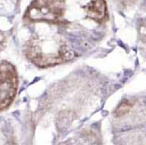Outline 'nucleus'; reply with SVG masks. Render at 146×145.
<instances>
[{
    "mask_svg": "<svg viewBox=\"0 0 146 145\" xmlns=\"http://www.w3.org/2000/svg\"><path fill=\"white\" fill-rule=\"evenodd\" d=\"M4 42H5V37L2 32H0V50L4 46Z\"/></svg>",
    "mask_w": 146,
    "mask_h": 145,
    "instance_id": "6",
    "label": "nucleus"
},
{
    "mask_svg": "<svg viewBox=\"0 0 146 145\" xmlns=\"http://www.w3.org/2000/svg\"><path fill=\"white\" fill-rule=\"evenodd\" d=\"M134 105L133 100H129V99H124L121 103L117 106V108L114 111V116L116 117H121L124 116L125 114H127L130 111V109L132 108V106Z\"/></svg>",
    "mask_w": 146,
    "mask_h": 145,
    "instance_id": "5",
    "label": "nucleus"
},
{
    "mask_svg": "<svg viewBox=\"0 0 146 145\" xmlns=\"http://www.w3.org/2000/svg\"><path fill=\"white\" fill-rule=\"evenodd\" d=\"M66 0H33L26 11L31 21L48 23H65Z\"/></svg>",
    "mask_w": 146,
    "mask_h": 145,
    "instance_id": "2",
    "label": "nucleus"
},
{
    "mask_svg": "<svg viewBox=\"0 0 146 145\" xmlns=\"http://www.w3.org/2000/svg\"><path fill=\"white\" fill-rule=\"evenodd\" d=\"M134 1H135V0H120L121 4L125 5V6H128V5L132 4V3H133Z\"/></svg>",
    "mask_w": 146,
    "mask_h": 145,
    "instance_id": "7",
    "label": "nucleus"
},
{
    "mask_svg": "<svg viewBox=\"0 0 146 145\" xmlns=\"http://www.w3.org/2000/svg\"><path fill=\"white\" fill-rule=\"evenodd\" d=\"M26 56L39 67H49L70 60L73 52L66 41L57 36H33L25 44Z\"/></svg>",
    "mask_w": 146,
    "mask_h": 145,
    "instance_id": "1",
    "label": "nucleus"
},
{
    "mask_svg": "<svg viewBox=\"0 0 146 145\" xmlns=\"http://www.w3.org/2000/svg\"><path fill=\"white\" fill-rule=\"evenodd\" d=\"M18 88L16 69L7 61L0 62V111L6 109L14 100Z\"/></svg>",
    "mask_w": 146,
    "mask_h": 145,
    "instance_id": "3",
    "label": "nucleus"
},
{
    "mask_svg": "<svg viewBox=\"0 0 146 145\" xmlns=\"http://www.w3.org/2000/svg\"><path fill=\"white\" fill-rule=\"evenodd\" d=\"M87 17L90 19L101 22L107 16V4L105 0H91L84 6Z\"/></svg>",
    "mask_w": 146,
    "mask_h": 145,
    "instance_id": "4",
    "label": "nucleus"
}]
</instances>
